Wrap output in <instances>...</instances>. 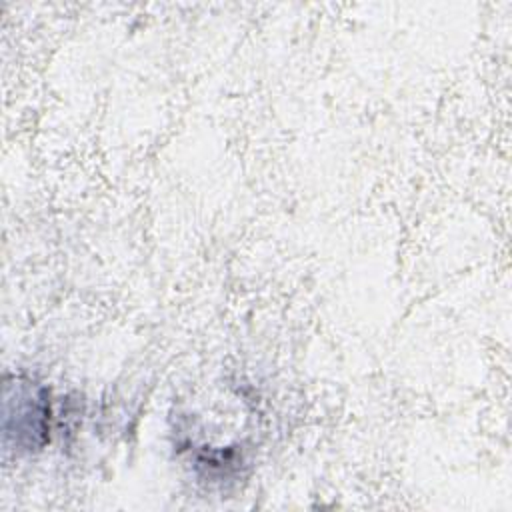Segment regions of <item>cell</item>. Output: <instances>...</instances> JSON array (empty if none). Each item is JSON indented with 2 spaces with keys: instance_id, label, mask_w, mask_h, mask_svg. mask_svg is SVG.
I'll list each match as a JSON object with an SVG mask.
<instances>
[{
  "instance_id": "obj_1",
  "label": "cell",
  "mask_w": 512,
  "mask_h": 512,
  "mask_svg": "<svg viewBox=\"0 0 512 512\" xmlns=\"http://www.w3.org/2000/svg\"><path fill=\"white\" fill-rule=\"evenodd\" d=\"M2 432L6 450H40L50 438L48 392L28 378L6 376Z\"/></svg>"
}]
</instances>
